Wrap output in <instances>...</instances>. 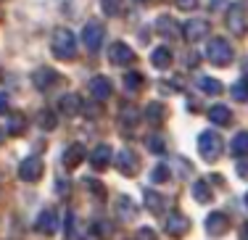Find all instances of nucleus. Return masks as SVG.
I'll list each match as a JSON object with an SVG mask.
<instances>
[{
    "label": "nucleus",
    "instance_id": "45",
    "mask_svg": "<svg viewBox=\"0 0 248 240\" xmlns=\"http://www.w3.org/2000/svg\"><path fill=\"white\" fill-rule=\"evenodd\" d=\"M246 206H248V193H246Z\"/></svg>",
    "mask_w": 248,
    "mask_h": 240
},
{
    "label": "nucleus",
    "instance_id": "34",
    "mask_svg": "<svg viewBox=\"0 0 248 240\" xmlns=\"http://www.w3.org/2000/svg\"><path fill=\"white\" fill-rule=\"evenodd\" d=\"M85 185H87V190L95 193V198H103V195H106V187L100 185L98 180H93V177H90V180H85Z\"/></svg>",
    "mask_w": 248,
    "mask_h": 240
},
{
    "label": "nucleus",
    "instance_id": "32",
    "mask_svg": "<svg viewBox=\"0 0 248 240\" xmlns=\"http://www.w3.org/2000/svg\"><path fill=\"white\" fill-rule=\"evenodd\" d=\"M37 121H40V127H43V130H56V124H58L53 111H40Z\"/></svg>",
    "mask_w": 248,
    "mask_h": 240
},
{
    "label": "nucleus",
    "instance_id": "11",
    "mask_svg": "<svg viewBox=\"0 0 248 240\" xmlns=\"http://www.w3.org/2000/svg\"><path fill=\"white\" fill-rule=\"evenodd\" d=\"M143 116H145V121H148L151 127H161L164 119H167V108H164V103L153 101V103H148V106H145Z\"/></svg>",
    "mask_w": 248,
    "mask_h": 240
},
{
    "label": "nucleus",
    "instance_id": "44",
    "mask_svg": "<svg viewBox=\"0 0 248 240\" xmlns=\"http://www.w3.org/2000/svg\"><path fill=\"white\" fill-rule=\"evenodd\" d=\"M0 143H3V130H0Z\"/></svg>",
    "mask_w": 248,
    "mask_h": 240
},
{
    "label": "nucleus",
    "instance_id": "25",
    "mask_svg": "<svg viewBox=\"0 0 248 240\" xmlns=\"http://www.w3.org/2000/svg\"><path fill=\"white\" fill-rule=\"evenodd\" d=\"M106 238H111V225L108 222L95 219L90 225V240H106Z\"/></svg>",
    "mask_w": 248,
    "mask_h": 240
},
{
    "label": "nucleus",
    "instance_id": "16",
    "mask_svg": "<svg viewBox=\"0 0 248 240\" xmlns=\"http://www.w3.org/2000/svg\"><path fill=\"white\" fill-rule=\"evenodd\" d=\"M82 159H85V145L74 143V145H69L66 153H63V166H66V169H77L82 164Z\"/></svg>",
    "mask_w": 248,
    "mask_h": 240
},
{
    "label": "nucleus",
    "instance_id": "41",
    "mask_svg": "<svg viewBox=\"0 0 248 240\" xmlns=\"http://www.w3.org/2000/svg\"><path fill=\"white\" fill-rule=\"evenodd\" d=\"M5 111H8V95L0 92V114H5Z\"/></svg>",
    "mask_w": 248,
    "mask_h": 240
},
{
    "label": "nucleus",
    "instance_id": "10",
    "mask_svg": "<svg viewBox=\"0 0 248 240\" xmlns=\"http://www.w3.org/2000/svg\"><path fill=\"white\" fill-rule=\"evenodd\" d=\"M90 95H93V101H98V103L108 101V98H111V82H108V77H93L90 79Z\"/></svg>",
    "mask_w": 248,
    "mask_h": 240
},
{
    "label": "nucleus",
    "instance_id": "17",
    "mask_svg": "<svg viewBox=\"0 0 248 240\" xmlns=\"http://www.w3.org/2000/svg\"><path fill=\"white\" fill-rule=\"evenodd\" d=\"M58 111H61L63 116H77L82 111V101L74 95V92H69V95L58 98Z\"/></svg>",
    "mask_w": 248,
    "mask_h": 240
},
{
    "label": "nucleus",
    "instance_id": "1",
    "mask_svg": "<svg viewBox=\"0 0 248 240\" xmlns=\"http://www.w3.org/2000/svg\"><path fill=\"white\" fill-rule=\"evenodd\" d=\"M53 53L56 58H63V61H72L77 53V43H74V34L69 29H58L53 34Z\"/></svg>",
    "mask_w": 248,
    "mask_h": 240
},
{
    "label": "nucleus",
    "instance_id": "39",
    "mask_svg": "<svg viewBox=\"0 0 248 240\" xmlns=\"http://www.w3.org/2000/svg\"><path fill=\"white\" fill-rule=\"evenodd\" d=\"M185 66H187V69L198 66V53H187V56H185Z\"/></svg>",
    "mask_w": 248,
    "mask_h": 240
},
{
    "label": "nucleus",
    "instance_id": "23",
    "mask_svg": "<svg viewBox=\"0 0 248 240\" xmlns=\"http://www.w3.org/2000/svg\"><path fill=\"white\" fill-rule=\"evenodd\" d=\"M193 198H196L198 203H209V201H211L209 180H198V182H193Z\"/></svg>",
    "mask_w": 248,
    "mask_h": 240
},
{
    "label": "nucleus",
    "instance_id": "7",
    "mask_svg": "<svg viewBox=\"0 0 248 240\" xmlns=\"http://www.w3.org/2000/svg\"><path fill=\"white\" fill-rule=\"evenodd\" d=\"M82 43H85V48L90 50V53H98L100 43H103V27H100L98 21L85 24V29H82Z\"/></svg>",
    "mask_w": 248,
    "mask_h": 240
},
{
    "label": "nucleus",
    "instance_id": "43",
    "mask_svg": "<svg viewBox=\"0 0 248 240\" xmlns=\"http://www.w3.org/2000/svg\"><path fill=\"white\" fill-rule=\"evenodd\" d=\"M240 240H248V222L240 227Z\"/></svg>",
    "mask_w": 248,
    "mask_h": 240
},
{
    "label": "nucleus",
    "instance_id": "31",
    "mask_svg": "<svg viewBox=\"0 0 248 240\" xmlns=\"http://www.w3.org/2000/svg\"><path fill=\"white\" fill-rule=\"evenodd\" d=\"M100 8L108 16H119L122 8H124V0H100Z\"/></svg>",
    "mask_w": 248,
    "mask_h": 240
},
{
    "label": "nucleus",
    "instance_id": "2",
    "mask_svg": "<svg viewBox=\"0 0 248 240\" xmlns=\"http://www.w3.org/2000/svg\"><path fill=\"white\" fill-rule=\"evenodd\" d=\"M206 58H209L211 63H217V66H227V63L232 61V48H230L227 40L214 37L206 45Z\"/></svg>",
    "mask_w": 248,
    "mask_h": 240
},
{
    "label": "nucleus",
    "instance_id": "22",
    "mask_svg": "<svg viewBox=\"0 0 248 240\" xmlns=\"http://www.w3.org/2000/svg\"><path fill=\"white\" fill-rule=\"evenodd\" d=\"M122 82H124V90H127L129 95H135V92H138L140 87L145 85L143 74H138V72H127V74H124V79H122Z\"/></svg>",
    "mask_w": 248,
    "mask_h": 240
},
{
    "label": "nucleus",
    "instance_id": "8",
    "mask_svg": "<svg viewBox=\"0 0 248 240\" xmlns=\"http://www.w3.org/2000/svg\"><path fill=\"white\" fill-rule=\"evenodd\" d=\"M108 61L114 63V66H127V63L135 61V50L124 43H114L108 48Z\"/></svg>",
    "mask_w": 248,
    "mask_h": 240
},
{
    "label": "nucleus",
    "instance_id": "3",
    "mask_svg": "<svg viewBox=\"0 0 248 240\" xmlns=\"http://www.w3.org/2000/svg\"><path fill=\"white\" fill-rule=\"evenodd\" d=\"M198 153L206 161H217L222 153V137L217 132H201L198 137Z\"/></svg>",
    "mask_w": 248,
    "mask_h": 240
},
{
    "label": "nucleus",
    "instance_id": "5",
    "mask_svg": "<svg viewBox=\"0 0 248 240\" xmlns=\"http://www.w3.org/2000/svg\"><path fill=\"white\" fill-rule=\"evenodd\" d=\"M164 230H167V235H172V238H182V235H187V230H190V222H187L185 214L172 211V214H167V219H164Z\"/></svg>",
    "mask_w": 248,
    "mask_h": 240
},
{
    "label": "nucleus",
    "instance_id": "35",
    "mask_svg": "<svg viewBox=\"0 0 248 240\" xmlns=\"http://www.w3.org/2000/svg\"><path fill=\"white\" fill-rule=\"evenodd\" d=\"M167 177H169V169H167V164H161V166H156V169H153V174H151V180H153V182H164Z\"/></svg>",
    "mask_w": 248,
    "mask_h": 240
},
{
    "label": "nucleus",
    "instance_id": "27",
    "mask_svg": "<svg viewBox=\"0 0 248 240\" xmlns=\"http://www.w3.org/2000/svg\"><path fill=\"white\" fill-rule=\"evenodd\" d=\"M140 116H143V111L140 108H135L132 103H127V106H122V121L127 127H135L140 121Z\"/></svg>",
    "mask_w": 248,
    "mask_h": 240
},
{
    "label": "nucleus",
    "instance_id": "6",
    "mask_svg": "<svg viewBox=\"0 0 248 240\" xmlns=\"http://www.w3.org/2000/svg\"><path fill=\"white\" fill-rule=\"evenodd\" d=\"M43 161L37 159V156H27L24 161L19 164V180H24V182H34V180L43 177Z\"/></svg>",
    "mask_w": 248,
    "mask_h": 240
},
{
    "label": "nucleus",
    "instance_id": "19",
    "mask_svg": "<svg viewBox=\"0 0 248 240\" xmlns=\"http://www.w3.org/2000/svg\"><path fill=\"white\" fill-rule=\"evenodd\" d=\"M151 63L156 69H167V66H172V50L167 48V45H161V48H156L151 53Z\"/></svg>",
    "mask_w": 248,
    "mask_h": 240
},
{
    "label": "nucleus",
    "instance_id": "15",
    "mask_svg": "<svg viewBox=\"0 0 248 240\" xmlns=\"http://www.w3.org/2000/svg\"><path fill=\"white\" fill-rule=\"evenodd\" d=\"M56 82H58V74L48 66H43V69L34 72V87H37V90H50Z\"/></svg>",
    "mask_w": 248,
    "mask_h": 240
},
{
    "label": "nucleus",
    "instance_id": "13",
    "mask_svg": "<svg viewBox=\"0 0 248 240\" xmlns=\"http://www.w3.org/2000/svg\"><path fill=\"white\" fill-rule=\"evenodd\" d=\"M182 34H185L187 40H201L209 34V21L206 19H190L185 27H182Z\"/></svg>",
    "mask_w": 248,
    "mask_h": 240
},
{
    "label": "nucleus",
    "instance_id": "21",
    "mask_svg": "<svg viewBox=\"0 0 248 240\" xmlns=\"http://www.w3.org/2000/svg\"><path fill=\"white\" fill-rule=\"evenodd\" d=\"M209 119L214 121V124H230L232 121V111L227 106H211L209 108Z\"/></svg>",
    "mask_w": 248,
    "mask_h": 240
},
{
    "label": "nucleus",
    "instance_id": "24",
    "mask_svg": "<svg viewBox=\"0 0 248 240\" xmlns=\"http://www.w3.org/2000/svg\"><path fill=\"white\" fill-rule=\"evenodd\" d=\"M230 153L232 156H246L248 153V132H238L230 143Z\"/></svg>",
    "mask_w": 248,
    "mask_h": 240
},
{
    "label": "nucleus",
    "instance_id": "20",
    "mask_svg": "<svg viewBox=\"0 0 248 240\" xmlns=\"http://www.w3.org/2000/svg\"><path fill=\"white\" fill-rule=\"evenodd\" d=\"M116 214H119V219H124V222H132V219H135V214H138V209H135L132 198L122 195V198H119V203H116Z\"/></svg>",
    "mask_w": 248,
    "mask_h": 240
},
{
    "label": "nucleus",
    "instance_id": "14",
    "mask_svg": "<svg viewBox=\"0 0 248 240\" xmlns=\"http://www.w3.org/2000/svg\"><path fill=\"white\" fill-rule=\"evenodd\" d=\"M37 230L45 232V235H53V232L58 230V214L50 211V209L40 211V216H37Z\"/></svg>",
    "mask_w": 248,
    "mask_h": 240
},
{
    "label": "nucleus",
    "instance_id": "37",
    "mask_svg": "<svg viewBox=\"0 0 248 240\" xmlns=\"http://www.w3.org/2000/svg\"><path fill=\"white\" fill-rule=\"evenodd\" d=\"M174 3H177V8H180V11H193L198 5V0H174Z\"/></svg>",
    "mask_w": 248,
    "mask_h": 240
},
{
    "label": "nucleus",
    "instance_id": "29",
    "mask_svg": "<svg viewBox=\"0 0 248 240\" xmlns=\"http://www.w3.org/2000/svg\"><path fill=\"white\" fill-rule=\"evenodd\" d=\"M156 27H158V32H164L167 37H180V29H177V24L172 19H167V16H161V19L156 21Z\"/></svg>",
    "mask_w": 248,
    "mask_h": 240
},
{
    "label": "nucleus",
    "instance_id": "18",
    "mask_svg": "<svg viewBox=\"0 0 248 240\" xmlns=\"http://www.w3.org/2000/svg\"><path fill=\"white\" fill-rule=\"evenodd\" d=\"M90 164H93V169H106L111 164V148L106 143H100L95 145V150L90 153Z\"/></svg>",
    "mask_w": 248,
    "mask_h": 240
},
{
    "label": "nucleus",
    "instance_id": "12",
    "mask_svg": "<svg viewBox=\"0 0 248 240\" xmlns=\"http://www.w3.org/2000/svg\"><path fill=\"white\" fill-rule=\"evenodd\" d=\"M227 27H230V32H232V34H246L248 24H246L243 11H240V3L230 8V14H227Z\"/></svg>",
    "mask_w": 248,
    "mask_h": 240
},
{
    "label": "nucleus",
    "instance_id": "40",
    "mask_svg": "<svg viewBox=\"0 0 248 240\" xmlns=\"http://www.w3.org/2000/svg\"><path fill=\"white\" fill-rule=\"evenodd\" d=\"M56 190L61 193V195H69V180H58V185H56Z\"/></svg>",
    "mask_w": 248,
    "mask_h": 240
},
{
    "label": "nucleus",
    "instance_id": "30",
    "mask_svg": "<svg viewBox=\"0 0 248 240\" xmlns=\"http://www.w3.org/2000/svg\"><path fill=\"white\" fill-rule=\"evenodd\" d=\"M24 130H27L24 116H21V114H11V119H8V132H11V135H21Z\"/></svg>",
    "mask_w": 248,
    "mask_h": 240
},
{
    "label": "nucleus",
    "instance_id": "42",
    "mask_svg": "<svg viewBox=\"0 0 248 240\" xmlns=\"http://www.w3.org/2000/svg\"><path fill=\"white\" fill-rule=\"evenodd\" d=\"M238 174H240V177H248V161L238 164Z\"/></svg>",
    "mask_w": 248,
    "mask_h": 240
},
{
    "label": "nucleus",
    "instance_id": "28",
    "mask_svg": "<svg viewBox=\"0 0 248 240\" xmlns=\"http://www.w3.org/2000/svg\"><path fill=\"white\" fill-rule=\"evenodd\" d=\"M198 87L203 92H209V95H219V92L224 90L222 82L219 79H211V77H198Z\"/></svg>",
    "mask_w": 248,
    "mask_h": 240
},
{
    "label": "nucleus",
    "instance_id": "36",
    "mask_svg": "<svg viewBox=\"0 0 248 240\" xmlns=\"http://www.w3.org/2000/svg\"><path fill=\"white\" fill-rule=\"evenodd\" d=\"M148 148L153 153H164V150H167V143H164L161 137H148Z\"/></svg>",
    "mask_w": 248,
    "mask_h": 240
},
{
    "label": "nucleus",
    "instance_id": "9",
    "mask_svg": "<svg viewBox=\"0 0 248 240\" xmlns=\"http://www.w3.org/2000/svg\"><path fill=\"white\" fill-rule=\"evenodd\" d=\"M227 230H230V219H227V214L214 211V214L206 216V232H209L211 238H219V235H224Z\"/></svg>",
    "mask_w": 248,
    "mask_h": 240
},
{
    "label": "nucleus",
    "instance_id": "26",
    "mask_svg": "<svg viewBox=\"0 0 248 240\" xmlns=\"http://www.w3.org/2000/svg\"><path fill=\"white\" fill-rule=\"evenodd\" d=\"M145 206H148V211H153V214H161L164 195H161V193H156V190H145Z\"/></svg>",
    "mask_w": 248,
    "mask_h": 240
},
{
    "label": "nucleus",
    "instance_id": "38",
    "mask_svg": "<svg viewBox=\"0 0 248 240\" xmlns=\"http://www.w3.org/2000/svg\"><path fill=\"white\" fill-rule=\"evenodd\" d=\"M138 240H156V232L143 227V230H138Z\"/></svg>",
    "mask_w": 248,
    "mask_h": 240
},
{
    "label": "nucleus",
    "instance_id": "33",
    "mask_svg": "<svg viewBox=\"0 0 248 240\" xmlns=\"http://www.w3.org/2000/svg\"><path fill=\"white\" fill-rule=\"evenodd\" d=\"M232 98L235 101H248V77H243L238 85H232Z\"/></svg>",
    "mask_w": 248,
    "mask_h": 240
},
{
    "label": "nucleus",
    "instance_id": "4",
    "mask_svg": "<svg viewBox=\"0 0 248 240\" xmlns=\"http://www.w3.org/2000/svg\"><path fill=\"white\" fill-rule=\"evenodd\" d=\"M116 169L124 174V177H135L140 172V159L132 148H122L119 156H116Z\"/></svg>",
    "mask_w": 248,
    "mask_h": 240
}]
</instances>
